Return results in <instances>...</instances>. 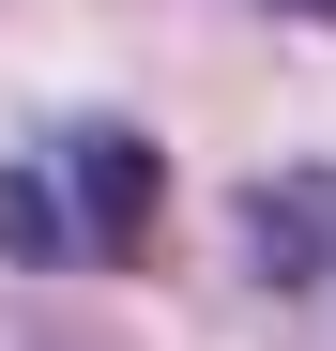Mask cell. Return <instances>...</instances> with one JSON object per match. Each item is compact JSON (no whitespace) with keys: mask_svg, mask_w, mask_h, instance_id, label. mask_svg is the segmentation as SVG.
Returning a JSON list of instances; mask_svg holds the SVG:
<instances>
[{"mask_svg":"<svg viewBox=\"0 0 336 351\" xmlns=\"http://www.w3.org/2000/svg\"><path fill=\"white\" fill-rule=\"evenodd\" d=\"M291 16H336V0H291Z\"/></svg>","mask_w":336,"mask_h":351,"instance_id":"3957f363","label":"cell"},{"mask_svg":"<svg viewBox=\"0 0 336 351\" xmlns=\"http://www.w3.org/2000/svg\"><path fill=\"white\" fill-rule=\"evenodd\" d=\"M153 199H168L153 138H123V123H77L62 153L0 168V260H31V275H77V260H138V245H153Z\"/></svg>","mask_w":336,"mask_h":351,"instance_id":"6da1fadb","label":"cell"},{"mask_svg":"<svg viewBox=\"0 0 336 351\" xmlns=\"http://www.w3.org/2000/svg\"><path fill=\"white\" fill-rule=\"evenodd\" d=\"M336 260V184H260V275H321Z\"/></svg>","mask_w":336,"mask_h":351,"instance_id":"7a4b0ae2","label":"cell"}]
</instances>
